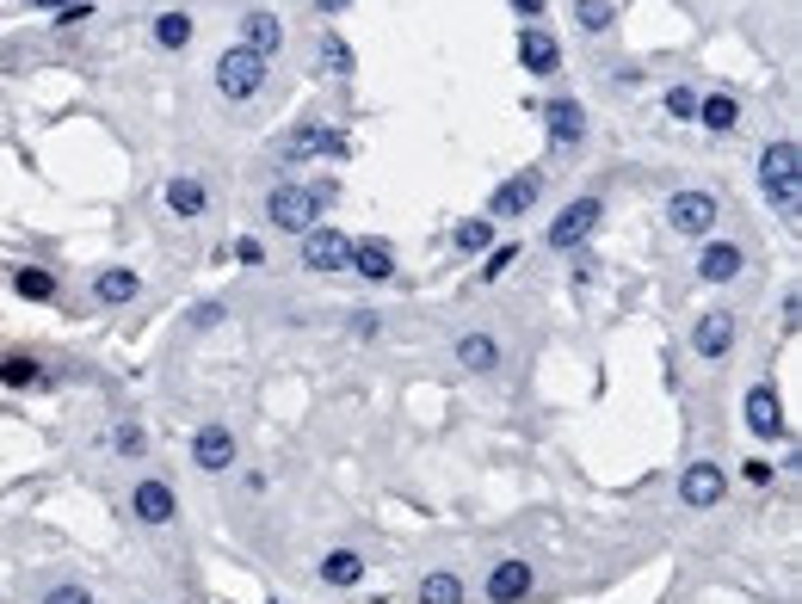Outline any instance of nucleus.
Instances as JSON below:
<instances>
[{"mask_svg": "<svg viewBox=\"0 0 802 604\" xmlns=\"http://www.w3.org/2000/svg\"><path fill=\"white\" fill-rule=\"evenodd\" d=\"M327 198H334L327 185H278V192L266 198V216L278 223V229H290V235H309Z\"/></svg>", "mask_w": 802, "mask_h": 604, "instance_id": "f257e3e1", "label": "nucleus"}, {"mask_svg": "<svg viewBox=\"0 0 802 604\" xmlns=\"http://www.w3.org/2000/svg\"><path fill=\"white\" fill-rule=\"evenodd\" d=\"M797 179H802L797 142H772V148L759 154V185H766V198H772L784 216H797Z\"/></svg>", "mask_w": 802, "mask_h": 604, "instance_id": "f03ea898", "label": "nucleus"}, {"mask_svg": "<svg viewBox=\"0 0 802 604\" xmlns=\"http://www.w3.org/2000/svg\"><path fill=\"white\" fill-rule=\"evenodd\" d=\"M260 87H266V56H254L248 43H235V50L216 56V93L223 99H254Z\"/></svg>", "mask_w": 802, "mask_h": 604, "instance_id": "7ed1b4c3", "label": "nucleus"}, {"mask_svg": "<svg viewBox=\"0 0 802 604\" xmlns=\"http://www.w3.org/2000/svg\"><path fill=\"white\" fill-rule=\"evenodd\" d=\"M599 229V198H574L555 223H549V247L555 253H580V241Z\"/></svg>", "mask_w": 802, "mask_h": 604, "instance_id": "20e7f679", "label": "nucleus"}, {"mask_svg": "<svg viewBox=\"0 0 802 604\" xmlns=\"http://www.w3.org/2000/svg\"><path fill=\"white\" fill-rule=\"evenodd\" d=\"M537 112H543V123H549V148H555V154H568V148L586 142V112H580L574 99H543Z\"/></svg>", "mask_w": 802, "mask_h": 604, "instance_id": "39448f33", "label": "nucleus"}, {"mask_svg": "<svg viewBox=\"0 0 802 604\" xmlns=\"http://www.w3.org/2000/svg\"><path fill=\"white\" fill-rule=\"evenodd\" d=\"M303 265L309 271H346L352 265V241L340 229H309L303 235Z\"/></svg>", "mask_w": 802, "mask_h": 604, "instance_id": "423d86ee", "label": "nucleus"}, {"mask_svg": "<svg viewBox=\"0 0 802 604\" xmlns=\"http://www.w3.org/2000/svg\"><path fill=\"white\" fill-rule=\"evenodd\" d=\"M716 198L710 192H672V204H667V216H672V229L679 235H710L716 229Z\"/></svg>", "mask_w": 802, "mask_h": 604, "instance_id": "0eeeda50", "label": "nucleus"}, {"mask_svg": "<svg viewBox=\"0 0 802 604\" xmlns=\"http://www.w3.org/2000/svg\"><path fill=\"white\" fill-rule=\"evenodd\" d=\"M315 154H346V136L327 123H296L284 136V161H315Z\"/></svg>", "mask_w": 802, "mask_h": 604, "instance_id": "6e6552de", "label": "nucleus"}, {"mask_svg": "<svg viewBox=\"0 0 802 604\" xmlns=\"http://www.w3.org/2000/svg\"><path fill=\"white\" fill-rule=\"evenodd\" d=\"M192 463H198L204 475H223V469L235 463V432H229V426H204V432L192 438Z\"/></svg>", "mask_w": 802, "mask_h": 604, "instance_id": "1a4fd4ad", "label": "nucleus"}, {"mask_svg": "<svg viewBox=\"0 0 802 604\" xmlns=\"http://www.w3.org/2000/svg\"><path fill=\"white\" fill-rule=\"evenodd\" d=\"M537 192H543V173H513V179H507V185L488 198V210L513 223V216H525V210L537 204Z\"/></svg>", "mask_w": 802, "mask_h": 604, "instance_id": "9d476101", "label": "nucleus"}, {"mask_svg": "<svg viewBox=\"0 0 802 604\" xmlns=\"http://www.w3.org/2000/svg\"><path fill=\"white\" fill-rule=\"evenodd\" d=\"M747 426L759 438H784V407H778V388L772 382H753L747 388Z\"/></svg>", "mask_w": 802, "mask_h": 604, "instance_id": "9b49d317", "label": "nucleus"}, {"mask_svg": "<svg viewBox=\"0 0 802 604\" xmlns=\"http://www.w3.org/2000/svg\"><path fill=\"white\" fill-rule=\"evenodd\" d=\"M691 346H697V358H728V346H735V315H728V309H710V315L697 321Z\"/></svg>", "mask_w": 802, "mask_h": 604, "instance_id": "f8f14e48", "label": "nucleus"}, {"mask_svg": "<svg viewBox=\"0 0 802 604\" xmlns=\"http://www.w3.org/2000/svg\"><path fill=\"white\" fill-rule=\"evenodd\" d=\"M722 487H728V482H722V469H716V463H691V469L679 475V499L704 512V506H716V499H722Z\"/></svg>", "mask_w": 802, "mask_h": 604, "instance_id": "ddd939ff", "label": "nucleus"}, {"mask_svg": "<svg viewBox=\"0 0 802 604\" xmlns=\"http://www.w3.org/2000/svg\"><path fill=\"white\" fill-rule=\"evenodd\" d=\"M741 265H747V253L735 241H710L697 253V278L704 284H728V278H741Z\"/></svg>", "mask_w": 802, "mask_h": 604, "instance_id": "4468645a", "label": "nucleus"}, {"mask_svg": "<svg viewBox=\"0 0 802 604\" xmlns=\"http://www.w3.org/2000/svg\"><path fill=\"white\" fill-rule=\"evenodd\" d=\"M346 271H358V278H371V284H383V278H396V247L389 241H352V265Z\"/></svg>", "mask_w": 802, "mask_h": 604, "instance_id": "2eb2a0df", "label": "nucleus"}, {"mask_svg": "<svg viewBox=\"0 0 802 604\" xmlns=\"http://www.w3.org/2000/svg\"><path fill=\"white\" fill-rule=\"evenodd\" d=\"M130 512L142 524H173V512H179V499H173V487L167 482H142L130 493Z\"/></svg>", "mask_w": 802, "mask_h": 604, "instance_id": "dca6fc26", "label": "nucleus"}, {"mask_svg": "<svg viewBox=\"0 0 802 604\" xmlns=\"http://www.w3.org/2000/svg\"><path fill=\"white\" fill-rule=\"evenodd\" d=\"M531 568H525V561H500V568H494V574H488V599L494 604H519L525 599V592H531Z\"/></svg>", "mask_w": 802, "mask_h": 604, "instance_id": "f3484780", "label": "nucleus"}, {"mask_svg": "<svg viewBox=\"0 0 802 604\" xmlns=\"http://www.w3.org/2000/svg\"><path fill=\"white\" fill-rule=\"evenodd\" d=\"M241 43H248L254 56H278V50H284V25H278V12H248V19H241Z\"/></svg>", "mask_w": 802, "mask_h": 604, "instance_id": "a211bd4d", "label": "nucleus"}, {"mask_svg": "<svg viewBox=\"0 0 802 604\" xmlns=\"http://www.w3.org/2000/svg\"><path fill=\"white\" fill-rule=\"evenodd\" d=\"M519 62H525L531 75H555V68H562V43H555L549 31H519Z\"/></svg>", "mask_w": 802, "mask_h": 604, "instance_id": "6ab92c4d", "label": "nucleus"}, {"mask_svg": "<svg viewBox=\"0 0 802 604\" xmlns=\"http://www.w3.org/2000/svg\"><path fill=\"white\" fill-rule=\"evenodd\" d=\"M136 290H142V278H136L130 265H112V271H99L93 278V302H136Z\"/></svg>", "mask_w": 802, "mask_h": 604, "instance_id": "aec40b11", "label": "nucleus"}, {"mask_svg": "<svg viewBox=\"0 0 802 604\" xmlns=\"http://www.w3.org/2000/svg\"><path fill=\"white\" fill-rule=\"evenodd\" d=\"M167 210H173V216H185V223H192V216H204V210H210L204 179H173V185H167Z\"/></svg>", "mask_w": 802, "mask_h": 604, "instance_id": "412c9836", "label": "nucleus"}, {"mask_svg": "<svg viewBox=\"0 0 802 604\" xmlns=\"http://www.w3.org/2000/svg\"><path fill=\"white\" fill-rule=\"evenodd\" d=\"M457 364H463V370H494V364H500V340H494V333H463V340H457Z\"/></svg>", "mask_w": 802, "mask_h": 604, "instance_id": "4be33fe9", "label": "nucleus"}, {"mask_svg": "<svg viewBox=\"0 0 802 604\" xmlns=\"http://www.w3.org/2000/svg\"><path fill=\"white\" fill-rule=\"evenodd\" d=\"M697 118H704V129H716V136H728V129L741 123V106H735L728 93H716V99H697Z\"/></svg>", "mask_w": 802, "mask_h": 604, "instance_id": "5701e85b", "label": "nucleus"}, {"mask_svg": "<svg viewBox=\"0 0 802 604\" xmlns=\"http://www.w3.org/2000/svg\"><path fill=\"white\" fill-rule=\"evenodd\" d=\"M358 574H365V561H358L352 549H334V555L321 561V580H327V586H358Z\"/></svg>", "mask_w": 802, "mask_h": 604, "instance_id": "b1692460", "label": "nucleus"}, {"mask_svg": "<svg viewBox=\"0 0 802 604\" xmlns=\"http://www.w3.org/2000/svg\"><path fill=\"white\" fill-rule=\"evenodd\" d=\"M154 43H161V50H185V43H192V19H185V12H161V19H154Z\"/></svg>", "mask_w": 802, "mask_h": 604, "instance_id": "393cba45", "label": "nucleus"}, {"mask_svg": "<svg viewBox=\"0 0 802 604\" xmlns=\"http://www.w3.org/2000/svg\"><path fill=\"white\" fill-rule=\"evenodd\" d=\"M12 284H19V296H25V302H50V296H56V278H50L43 265H25Z\"/></svg>", "mask_w": 802, "mask_h": 604, "instance_id": "a878e982", "label": "nucleus"}, {"mask_svg": "<svg viewBox=\"0 0 802 604\" xmlns=\"http://www.w3.org/2000/svg\"><path fill=\"white\" fill-rule=\"evenodd\" d=\"M420 604H463V580H457V574H426Z\"/></svg>", "mask_w": 802, "mask_h": 604, "instance_id": "bb28decb", "label": "nucleus"}, {"mask_svg": "<svg viewBox=\"0 0 802 604\" xmlns=\"http://www.w3.org/2000/svg\"><path fill=\"white\" fill-rule=\"evenodd\" d=\"M457 247H463V253H488V247H494V223H488V216L457 223Z\"/></svg>", "mask_w": 802, "mask_h": 604, "instance_id": "cd10ccee", "label": "nucleus"}, {"mask_svg": "<svg viewBox=\"0 0 802 604\" xmlns=\"http://www.w3.org/2000/svg\"><path fill=\"white\" fill-rule=\"evenodd\" d=\"M574 19H580L586 31H611V19H617V0H574Z\"/></svg>", "mask_w": 802, "mask_h": 604, "instance_id": "c85d7f7f", "label": "nucleus"}, {"mask_svg": "<svg viewBox=\"0 0 802 604\" xmlns=\"http://www.w3.org/2000/svg\"><path fill=\"white\" fill-rule=\"evenodd\" d=\"M321 62H327L334 75H352V50H346V37H321Z\"/></svg>", "mask_w": 802, "mask_h": 604, "instance_id": "c756f323", "label": "nucleus"}, {"mask_svg": "<svg viewBox=\"0 0 802 604\" xmlns=\"http://www.w3.org/2000/svg\"><path fill=\"white\" fill-rule=\"evenodd\" d=\"M142 444H148L142 426H118V432H112V451H118V457H142Z\"/></svg>", "mask_w": 802, "mask_h": 604, "instance_id": "7c9ffc66", "label": "nucleus"}, {"mask_svg": "<svg viewBox=\"0 0 802 604\" xmlns=\"http://www.w3.org/2000/svg\"><path fill=\"white\" fill-rule=\"evenodd\" d=\"M519 253H525V247H513V241L488 247V265H482V278H500V271H507V265H513V259H519Z\"/></svg>", "mask_w": 802, "mask_h": 604, "instance_id": "2f4dec72", "label": "nucleus"}, {"mask_svg": "<svg viewBox=\"0 0 802 604\" xmlns=\"http://www.w3.org/2000/svg\"><path fill=\"white\" fill-rule=\"evenodd\" d=\"M667 112H672V118H697V93H691V87H672Z\"/></svg>", "mask_w": 802, "mask_h": 604, "instance_id": "473e14b6", "label": "nucleus"}, {"mask_svg": "<svg viewBox=\"0 0 802 604\" xmlns=\"http://www.w3.org/2000/svg\"><path fill=\"white\" fill-rule=\"evenodd\" d=\"M43 604H93V592L68 580V586H56V592H50V599H43Z\"/></svg>", "mask_w": 802, "mask_h": 604, "instance_id": "72a5a7b5", "label": "nucleus"}, {"mask_svg": "<svg viewBox=\"0 0 802 604\" xmlns=\"http://www.w3.org/2000/svg\"><path fill=\"white\" fill-rule=\"evenodd\" d=\"M0 376H6V382H37V364H25V358H6V364H0Z\"/></svg>", "mask_w": 802, "mask_h": 604, "instance_id": "f704fd0d", "label": "nucleus"}, {"mask_svg": "<svg viewBox=\"0 0 802 604\" xmlns=\"http://www.w3.org/2000/svg\"><path fill=\"white\" fill-rule=\"evenodd\" d=\"M235 259H241V265H260V259H266V247L254 241V235H241V241H235Z\"/></svg>", "mask_w": 802, "mask_h": 604, "instance_id": "c9c22d12", "label": "nucleus"}, {"mask_svg": "<svg viewBox=\"0 0 802 604\" xmlns=\"http://www.w3.org/2000/svg\"><path fill=\"white\" fill-rule=\"evenodd\" d=\"M513 6H519L525 19H537V12H543V0H513Z\"/></svg>", "mask_w": 802, "mask_h": 604, "instance_id": "e433bc0d", "label": "nucleus"}, {"mask_svg": "<svg viewBox=\"0 0 802 604\" xmlns=\"http://www.w3.org/2000/svg\"><path fill=\"white\" fill-rule=\"evenodd\" d=\"M315 6H321V12H340V6H346V0H315Z\"/></svg>", "mask_w": 802, "mask_h": 604, "instance_id": "4c0bfd02", "label": "nucleus"}, {"mask_svg": "<svg viewBox=\"0 0 802 604\" xmlns=\"http://www.w3.org/2000/svg\"><path fill=\"white\" fill-rule=\"evenodd\" d=\"M31 6H68V0H31Z\"/></svg>", "mask_w": 802, "mask_h": 604, "instance_id": "58836bf2", "label": "nucleus"}]
</instances>
